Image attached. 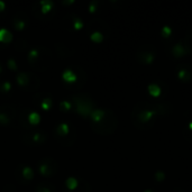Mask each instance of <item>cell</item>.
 Returning a JSON list of instances; mask_svg holds the SVG:
<instances>
[{"mask_svg": "<svg viewBox=\"0 0 192 192\" xmlns=\"http://www.w3.org/2000/svg\"><path fill=\"white\" fill-rule=\"evenodd\" d=\"M172 53L174 54L175 57H181V56L184 55L186 51H184V47H183L181 44H177V45L172 48Z\"/></svg>", "mask_w": 192, "mask_h": 192, "instance_id": "9c48e42d", "label": "cell"}, {"mask_svg": "<svg viewBox=\"0 0 192 192\" xmlns=\"http://www.w3.org/2000/svg\"><path fill=\"white\" fill-rule=\"evenodd\" d=\"M26 23L25 20H23L20 18H15L14 19V26H15L16 29H23V28L25 27Z\"/></svg>", "mask_w": 192, "mask_h": 192, "instance_id": "d6986e66", "label": "cell"}, {"mask_svg": "<svg viewBox=\"0 0 192 192\" xmlns=\"http://www.w3.org/2000/svg\"><path fill=\"white\" fill-rule=\"evenodd\" d=\"M171 34H172V29H171V27H169V26H164L163 29H162V36H163V37H169Z\"/></svg>", "mask_w": 192, "mask_h": 192, "instance_id": "cb8c5ba5", "label": "cell"}, {"mask_svg": "<svg viewBox=\"0 0 192 192\" xmlns=\"http://www.w3.org/2000/svg\"><path fill=\"white\" fill-rule=\"evenodd\" d=\"M17 82H18L20 86L25 87V86H28L29 82H31V79H29V75L26 73V72H20L17 74Z\"/></svg>", "mask_w": 192, "mask_h": 192, "instance_id": "277c9868", "label": "cell"}, {"mask_svg": "<svg viewBox=\"0 0 192 192\" xmlns=\"http://www.w3.org/2000/svg\"><path fill=\"white\" fill-rule=\"evenodd\" d=\"M153 60H154V55H153V53H146L145 56H144L143 62L145 63V64H151V63L153 62Z\"/></svg>", "mask_w": 192, "mask_h": 192, "instance_id": "44dd1931", "label": "cell"}, {"mask_svg": "<svg viewBox=\"0 0 192 192\" xmlns=\"http://www.w3.org/2000/svg\"><path fill=\"white\" fill-rule=\"evenodd\" d=\"M73 27H74L75 29H81V28L83 27V23H82V20H81L79 17H75L74 18V22H73Z\"/></svg>", "mask_w": 192, "mask_h": 192, "instance_id": "603a6c76", "label": "cell"}, {"mask_svg": "<svg viewBox=\"0 0 192 192\" xmlns=\"http://www.w3.org/2000/svg\"><path fill=\"white\" fill-rule=\"evenodd\" d=\"M10 121V117L7 115L6 112L0 111V124L2 125H7Z\"/></svg>", "mask_w": 192, "mask_h": 192, "instance_id": "ffe728a7", "label": "cell"}, {"mask_svg": "<svg viewBox=\"0 0 192 192\" xmlns=\"http://www.w3.org/2000/svg\"><path fill=\"white\" fill-rule=\"evenodd\" d=\"M155 177H156V180L157 181H163L164 180V177H165V174L162 172V171H158V172H156L155 173Z\"/></svg>", "mask_w": 192, "mask_h": 192, "instance_id": "484cf974", "label": "cell"}, {"mask_svg": "<svg viewBox=\"0 0 192 192\" xmlns=\"http://www.w3.org/2000/svg\"><path fill=\"white\" fill-rule=\"evenodd\" d=\"M148 92L152 97H158L161 94V88L157 84H149L148 86Z\"/></svg>", "mask_w": 192, "mask_h": 192, "instance_id": "30bf717a", "label": "cell"}, {"mask_svg": "<svg viewBox=\"0 0 192 192\" xmlns=\"http://www.w3.org/2000/svg\"><path fill=\"white\" fill-rule=\"evenodd\" d=\"M28 120H29V123H31V125H37L38 123H40V114L36 112V111L31 112L29 116H28Z\"/></svg>", "mask_w": 192, "mask_h": 192, "instance_id": "7c38bea8", "label": "cell"}, {"mask_svg": "<svg viewBox=\"0 0 192 192\" xmlns=\"http://www.w3.org/2000/svg\"><path fill=\"white\" fill-rule=\"evenodd\" d=\"M60 107H61V110H70L72 107V103L70 101L64 100V101H62V102L60 103Z\"/></svg>", "mask_w": 192, "mask_h": 192, "instance_id": "7402d4cb", "label": "cell"}, {"mask_svg": "<svg viewBox=\"0 0 192 192\" xmlns=\"http://www.w3.org/2000/svg\"><path fill=\"white\" fill-rule=\"evenodd\" d=\"M45 138H46V136L44 134H40V133L31 134V142L34 143H43L45 140Z\"/></svg>", "mask_w": 192, "mask_h": 192, "instance_id": "9a60e30c", "label": "cell"}, {"mask_svg": "<svg viewBox=\"0 0 192 192\" xmlns=\"http://www.w3.org/2000/svg\"><path fill=\"white\" fill-rule=\"evenodd\" d=\"M189 128L192 130V123H190V124H189Z\"/></svg>", "mask_w": 192, "mask_h": 192, "instance_id": "d6a6232c", "label": "cell"}, {"mask_svg": "<svg viewBox=\"0 0 192 192\" xmlns=\"http://www.w3.org/2000/svg\"><path fill=\"white\" fill-rule=\"evenodd\" d=\"M97 1H92V2L90 3V6H89V11L90 13H94L97 9Z\"/></svg>", "mask_w": 192, "mask_h": 192, "instance_id": "4316f807", "label": "cell"}, {"mask_svg": "<svg viewBox=\"0 0 192 192\" xmlns=\"http://www.w3.org/2000/svg\"><path fill=\"white\" fill-rule=\"evenodd\" d=\"M56 134L61 137L66 136L69 134V126L66 124H60L59 126L56 127Z\"/></svg>", "mask_w": 192, "mask_h": 192, "instance_id": "ba28073f", "label": "cell"}, {"mask_svg": "<svg viewBox=\"0 0 192 192\" xmlns=\"http://www.w3.org/2000/svg\"><path fill=\"white\" fill-rule=\"evenodd\" d=\"M105 115H106V111H103L101 109H94L90 114V117H91L92 123H99V121H101L103 119Z\"/></svg>", "mask_w": 192, "mask_h": 192, "instance_id": "3957f363", "label": "cell"}, {"mask_svg": "<svg viewBox=\"0 0 192 192\" xmlns=\"http://www.w3.org/2000/svg\"><path fill=\"white\" fill-rule=\"evenodd\" d=\"M10 87H11V84L9 82H3L2 84H0V90L3 92H8L10 90Z\"/></svg>", "mask_w": 192, "mask_h": 192, "instance_id": "d4e9b609", "label": "cell"}, {"mask_svg": "<svg viewBox=\"0 0 192 192\" xmlns=\"http://www.w3.org/2000/svg\"><path fill=\"white\" fill-rule=\"evenodd\" d=\"M23 175H24V177L27 180H31L33 177H34V171L31 170V167H24V170H23Z\"/></svg>", "mask_w": 192, "mask_h": 192, "instance_id": "2e32d148", "label": "cell"}, {"mask_svg": "<svg viewBox=\"0 0 192 192\" xmlns=\"http://www.w3.org/2000/svg\"><path fill=\"white\" fill-rule=\"evenodd\" d=\"M62 77L66 82H74V81H77V75H75L74 72L71 71V70H65V71L63 72Z\"/></svg>", "mask_w": 192, "mask_h": 192, "instance_id": "52a82bcc", "label": "cell"}, {"mask_svg": "<svg viewBox=\"0 0 192 192\" xmlns=\"http://www.w3.org/2000/svg\"><path fill=\"white\" fill-rule=\"evenodd\" d=\"M53 164H55V161L53 162L52 164H50V163L47 162V160H45V161H44L43 163L40 165V173L43 174V175H46V177H48V175H52L53 173H55L56 169H54V167H53Z\"/></svg>", "mask_w": 192, "mask_h": 192, "instance_id": "7a4b0ae2", "label": "cell"}, {"mask_svg": "<svg viewBox=\"0 0 192 192\" xmlns=\"http://www.w3.org/2000/svg\"><path fill=\"white\" fill-rule=\"evenodd\" d=\"M53 106V100L51 99V98H44L43 101H42V108L44 109V110H48V109L51 108Z\"/></svg>", "mask_w": 192, "mask_h": 192, "instance_id": "e0dca14e", "label": "cell"}, {"mask_svg": "<svg viewBox=\"0 0 192 192\" xmlns=\"http://www.w3.org/2000/svg\"><path fill=\"white\" fill-rule=\"evenodd\" d=\"M8 66H9V69H11V70H17V64H16L15 60H9V61H8Z\"/></svg>", "mask_w": 192, "mask_h": 192, "instance_id": "83f0119b", "label": "cell"}, {"mask_svg": "<svg viewBox=\"0 0 192 192\" xmlns=\"http://www.w3.org/2000/svg\"><path fill=\"white\" fill-rule=\"evenodd\" d=\"M40 5H42V13L46 14L52 9L53 1H51V0H43V1L40 2Z\"/></svg>", "mask_w": 192, "mask_h": 192, "instance_id": "8fae6325", "label": "cell"}, {"mask_svg": "<svg viewBox=\"0 0 192 192\" xmlns=\"http://www.w3.org/2000/svg\"><path fill=\"white\" fill-rule=\"evenodd\" d=\"M36 192H51L50 189L48 188H46V186H40L36 189Z\"/></svg>", "mask_w": 192, "mask_h": 192, "instance_id": "f1b7e54d", "label": "cell"}, {"mask_svg": "<svg viewBox=\"0 0 192 192\" xmlns=\"http://www.w3.org/2000/svg\"><path fill=\"white\" fill-rule=\"evenodd\" d=\"M65 186L68 188L69 190H74L75 188L77 186V181L75 177H68L66 181H65Z\"/></svg>", "mask_w": 192, "mask_h": 192, "instance_id": "4fadbf2b", "label": "cell"}, {"mask_svg": "<svg viewBox=\"0 0 192 192\" xmlns=\"http://www.w3.org/2000/svg\"><path fill=\"white\" fill-rule=\"evenodd\" d=\"M154 114L155 112L151 111V110H144V111H142L140 115H138V119H140L142 123H146V121H148L149 119H152Z\"/></svg>", "mask_w": 192, "mask_h": 192, "instance_id": "8992f818", "label": "cell"}, {"mask_svg": "<svg viewBox=\"0 0 192 192\" xmlns=\"http://www.w3.org/2000/svg\"><path fill=\"white\" fill-rule=\"evenodd\" d=\"M186 70H180L179 71V74H177V77H179V79H184L186 77Z\"/></svg>", "mask_w": 192, "mask_h": 192, "instance_id": "f546056e", "label": "cell"}, {"mask_svg": "<svg viewBox=\"0 0 192 192\" xmlns=\"http://www.w3.org/2000/svg\"><path fill=\"white\" fill-rule=\"evenodd\" d=\"M63 5H70V3H73V0H69V1H62Z\"/></svg>", "mask_w": 192, "mask_h": 192, "instance_id": "1f68e13d", "label": "cell"}, {"mask_svg": "<svg viewBox=\"0 0 192 192\" xmlns=\"http://www.w3.org/2000/svg\"><path fill=\"white\" fill-rule=\"evenodd\" d=\"M90 38H91V40L96 42V43H100V42L103 40V36H102V34H101L100 31H94V33H92V34H91Z\"/></svg>", "mask_w": 192, "mask_h": 192, "instance_id": "ac0fdd59", "label": "cell"}, {"mask_svg": "<svg viewBox=\"0 0 192 192\" xmlns=\"http://www.w3.org/2000/svg\"><path fill=\"white\" fill-rule=\"evenodd\" d=\"M73 102L75 105V109L80 115L88 117V116L92 112L93 108V102L91 101L89 97L86 94H77V96H73Z\"/></svg>", "mask_w": 192, "mask_h": 192, "instance_id": "6da1fadb", "label": "cell"}, {"mask_svg": "<svg viewBox=\"0 0 192 192\" xmlns=\"http://www.w3.org/2000/svg\"><path fill=\"white\" fill-rule=\"evenodd\" d=\"M13 38V35L8 29L6 28H1L0 29V42H3V43H8L10 42Z\"/></svg>", "mask_w": 192, "mask_h": 192, "instance_id": "5b68a950", "label": "cell"}, {"mask_svg": "<svg viewBox=\"0 0 192 192\" xmlns=\"http://www.w3.org/2000/svg\"><path fill=\"white\" fill-rule=\"evenodd\" d=\"M3 9H5V2L0 0V11H2Z\"/></svg>", "mask_w": 192, "mask_h": 192, "instance_id": "4dcf8cb0", "label": "cell"}, {"mask_svg": "<svg viewBox=\"0 0 192 192\" xmlns=\"http://www.w3.org/2000/svg\"><path fill=\"white\" fill-rule=\"evenodd\" d=\"M38 55H40V52L37 50H31L28 54V60H29V62H31V65H34V63H36L38 59Z\"/></svg>", "mask_w": 192, "mask_h": 192, "instance_id": "5bb4252c", "label": "cell"}, {"mask_svg": "<svg viewBox=\"0 0 192 192\" xmlns=\"http://www.w3.org/2000/svg\"><path fill=\"white\" fill-rule=\"evenodd\" d=\"M145 192H152V191H151V190H146Z\"/></svg>", "mask_w": 192, "mask_h": 192, "instance_id": "836d02e7", "label": "cell"}]
</instances>
